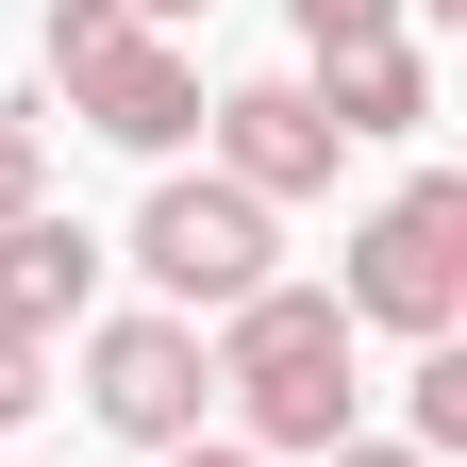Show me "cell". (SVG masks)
Here are the masks:
<instances>
[{
	"label": "cell",
	"instance_id": "1",
	"mask_svg": "<svg viewBox=\"0 0 467 467\" xmlns=\"http://www.w3.org/2000/svg\"><path fill=\"white\" fill-rule=\"evenodd\" d=\"M350 334L334 317V284H267V301H234L217 334H201V368H217V400H234V451H334V434H368V368H350Z\"/></svg>",
	"mask_w": 467,
	"mask_h": 467
},
{
	"label": "cell",
	"instance_id": "2",
	"mask_svg": "<svg viewBox=\"0 0 467 467\" xmlns=\"http://www.w3.org/2000/svg\"><path fill=\"white\" fill-rule=\"evenodd\" d=\"M34 67L67 84V117L100 150H134V167H184V134H201V50L184 34H150V17H117V0H50L34 17Z\"/></svg>",
	"mask_w": 467,
	"mask_h": 467
},
{
	"label": "cell",
	"instance_id": "3",
	"mask_svg": "<svg viewBox=\"0 0 467 467\" xmlns=\"http://www.w3.org/2000/svg\"><path fill=\"white\" fill-rule=\"evenodd\" d=\"M134 284H150V317H184V334H217L234 301H267L284 284V217L267 201H234L217 167H150V201H134Z\"/></svg>",
	"mask_w": 467,
	"mask_h": 467
},
{
	"label": "cell",
	"instance_id": "4",
	"mask_svg": "<svg viewBox=\"0 0 467 467\" xmlns=\"http://www.w3.org/2000/svg\"><path fill=\"white\" fill-rule=\"evenodd\" d=\"M334 317L400 334V350L467 334V184L451 167H418L400 201H368V234H350V267H334Z\"/></svg>",
	"mask_w": 467,
	"mask_h": 467
},
{
	"label": "cell",
	"instance_id": "5",
	"mask_svg": "<svg viewBox=\"0 0 467 467\" xmlns=\"http://www.w3.org/2000/svg\"><path fill=\"white\" fill-rule=\"evenodd\" d=\"M84 418H100L117 451H150V467H167V451L217 418L201 334H184V317H150V301H134V317H84Z\"/></svg>",
	"mask_w": 467,
	"mask_h": 467
},
{
	"label": "cell",
	"instance_id": "6",
	"mask_svg": "<svg viewBox=\"0 0 467 467\" xmlns=\"http://www.w3.org/2000/svg\"><path fill=\"white\" fill-rule=\"evenodd\" d=\"M201 167H217L234 201H267V217H284V201H317V184H334V117H317L301 84H217V100H201Z\"/></svg>",
	"mask_w": 467,
	"mask_h": 467
},
{
	"label": "cell",
	"instance_id": "7",
	"mask_svg": "<svg viewBox=\"0 0 467 467\" xmlns=\"http://www.w3.org/2000/svg\"><path fill=\"white\" fill-rule=\"evenodd\" d=\"M100 267H117V251H100L67 201L0 217V334H34V350H50V334H84V317H100Z\"/></svg>",
	"mask_w": 467,
	"mask_h": 467
},
{
	"label": "cell",
	"instance_id": "8",
	"mask_svg": "<svg viewBox=\"0 0 467 467\" xmlns=\"http://www.w3.org/2000/svg\"><path fill=\"white\" fill-rule=\"evenodd\" d=\"M301 100L334 117V150H384V134H418V117H434V50H418V34L317 50V84H301Z\"/></svg>",
	"mask_w": 467,
	"mask_h": 467
},
{
	"label": "cell",
	"instance_id": "9",
	"mask_svg": "<svg viewBox=\"0 0 467 467\" xmlns=\"http://www.w3.org/2000/svg\"><path fill=\"white\" fill-rule=\"evenodd\" d=\"M400 451H418V467L467 451V334H434L418 368H400Z\"/></svg>",
	"mask_w": 467,
	"mask_h": 467
},
{
	"label": "cell",
	"instance_id": "10",
	"mask_svg": "<svg viewBox=\"0 0 467 467\" xmlns=\"http://www.w3.org/2000/svg\"><path fill=\"white\" fill-rule=\"evenodd\" d=\"M50 201V100H0V217Z\"/></svg>",
	"mask_w": 467,
	"mask_h": 467
},
{
	"label": "cell",
	"instance_id": "11",
	"mask_svg": "<svg viewBox=\"0 0 467 467\" xmlns=\"http://www.w3.org/2000/svg\"><path fill=\"white\" fill-rule=\"evenodd\" d=\"M301 17V50H368V34H400V0H284Z\"/></svg>",
	"mask_w": 467,
	"mask_h": 467
},
{
	"label": "cell",
	"instance_id": "12",
	"mask_svg": "<svg viewBox=\"0 0 467 467\" xmlns=\"http://www.w3.org/2000/svg\"><path fill=\"white\" fill-rule=\"evenodd\" d=\"M34 400H50V350H34V334H0V434H17Z\"/></svg>",
	"mask_w": 467,
	"mask_h": 467
},
{
	"label": "cell",
	"instance_id": "13",
	"mask_svg": "<svg viewBox=\"0 0 467 467\" xmlns=\"http://www.w3.org/2000/svg\"><path fill=\"white\" fill-rule=\"evenodd\" d=\"M317 467H418V451H400V434H334Z\"/></svg>",
	"mask_w": 467,
	"mask_h": 467
},
{
	"label": "cell",
	"instance_id": "14",
	"mask_svg": "<svg viewBox=\"0 0 467 467\" xmlns=\"http://www.w3.org/2000/svg\"><path fill=\"white\" fill-rule=\"evenodd\" d=\"M167 467H267V451H234V434H184V451H167Z\"/></svg>",
	"mask_w": 467,
	"mask_h": 467
},
{
	"label": "cell",
	"instance_id": "15",
	"mask_svg": "<svg viewBox=\"0 0 467 467\" xmlns=\"http://www.w3.org/2000/svg\"><path fill=\"white\" fill-rule=\"evenodd\" d=\"M117 17H150V34H184V17H201V0H117Z\"/></svg>",
	"mask_w": 467,
	"mask_h": 467
}]
</instances>
